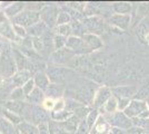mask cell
<instances>
[{"label":"cell","instance_id":"1","mask_svg":"<svg viewBox=\"0 0 149 134\" xmlns=\"http://www.w3.org/2000/svg\"><path fill=\"white\" fill-rule=\"evenodd\" d=\"M104 117L109 125L113 126V128H120V130L127 131L134 126L131 119H129L124 112H120V111H117L111 114H106Z\"/></svg>","mask_w":149,"mask_h":134},{"label":"cell","instance_id":"2","mask_svg":"<svg viewBox=\"0 0 149 134\" xmlns=\"http://www.w3.org/2000/svg\"><path fill=\"white\" fill-rule=\"evenodd\" d=\"M148 109V105L146 101H139V100H131L130 104L128 105V107L125 109L124 113L129 119H135L139 117L143 114L145 111Z\"/></svg>","mask_w":149,"mask_h":134},{"label":"cell","instance_id":"3","mask_svg":"<svg viewBox=\"0 0 149 134\" xmlns=\"http://www.w3.org/2000/svg\"><path fill=\"white\" fill-rule=\"evenodd\" d=\"M111 92L113 93L115 97L117 98H134L136 96L137 89L136 86H130V85H125V86H117V87H113L111 89Z\"/></svg>","mask_w":149,"mask_h":134},{"label":"cell","instance_id":"4","mask_svg":"<svg viewBox=\"0 0 149 134\" xmlns=\"http://www.w3.org/2000/svg\"><path fill=\"white\" fill-rule=\"evenodd\" d=\"M110 24L116 27H118L123 30H126L129 24H130V16L129 15H120V13H116V15H112L110 17Z\"/></svg>","mask_w":149,"mask_h":134},{"label":"cell","instance_id":"5","mask_svg":"<svg viewBox=\"0 0 149 134\" xmlns=\"http://www.w3.org/2000/svg\"><path fill=\"white\" fill-rule=\"evenodd\" d=\"M111 89L108 88V87H101L98 91V93L95 96V106H101V105H105V103L111 97Z\"/></svg>","mask_w":149,"mask_h":134},{"label":"cell","instance_id":"6","mask_svg":"<svg viewBox=\"0 0 149 134\" xmlns=\"http://www.w3.org/2000/svg\"><path fill=\"white\" fill-rule=\"evenodd\" d=\"M86 25L88 26V28L93 32H96V30H102L104 29V21L100 18H97V17L87 19L86 20Z\"/></svg>","mask_w":149,"mask_h":134},{"label":"cell","instance_id":"7","mask_svg":"<svg viewBox=\"0 0 149 134\" xmlns=\"http://www.w3.org/2000/svg\"><path fill=\"white\" fill-rule=\"evenodd\" d=\"M104 109H105V113H107V114H111V113L117 112V109H118V100L115 96H111L105 103Z\"/></svg>","mask_w":149,"mask_h":134},{"label":"cell","instance_id":"8","mask_svg":"<svg viewBox=\"0 0 149 134\" xmlns=\"http://www.w3.org/2000/svg\"><path fill=\"white\" fill-rule=\"evenodd\" d=\"M113 10L120 15H128L131 10V5L128 2H118L113 5Z\"/></svg>","mask_w":149,"mask_h":134},{"label":"cell","instance_id":"9","mask_svg":"<svg viewBox=\"0 0 149 134\" xmlns=\"http://www.w3.org/2000/svg\"><path fill=\"white\" fill-rule=\"evenodd\" d=\"M149 98V83L143 85L141 88L137 92L136 96L132 100H139V101H147Z\"/></svg>","mask_w":149,"mask_h":134},{"label":"cell","instance_id":"10","mask_svg":"<svg viewBox=\"0 0 149 134\" xmlns=\"http://www.w3.org/2000/svg\"><path fill=\"white\" fill-rule=\"evenodd\" d=\"M86 39H87V43L90 45V47L95 49V48H99L102 46V43L100 41V39L95 36V35H89V36H86Z\"/></svg>","mask_w":149,"mask_h":134},{"label":"cell","instance_id":"11","mask_svg":"<svg viewBox=\"0 0 149 134\" xmlns=\"http://www.w3.org/2000/svg\"><path fill=\"white\" fill-rule=\"evenodd\" d=\"M97 120H98V113H97V111L90 112V113L88 114V117H87V123H88V125H89V128L93 126V125L96 124Z\"/></svg>","mask_w":149,"mask_h":134},{"label":"cell","instance_id":"12","mask_svg":"<svg viewBox=\"0 0 149 134\" xmlns=\"http://www.w3.org/2000/svg\"><path fill=\"white\" fill-rule=\"evenodd\" d=\"M117 100H118V111H120V112H124L125 109L128 107V105L130 104L131 101L128 98H117Z\"/></svg>","mask_w":149,"mask_h":134},{"label":"cell","instance_id":"13","mask_svg":"<svg viewBox=\"0 0 149 134\" xmlns=\"http://www.w3.org/2000/svg\"><path fill=\"white\" fill-rule=\"evenodd\" d=\"M89 125H88L87 121H84L82 123L80 124V126H79V130H78V134H88L89 132Z\"/></svg>","mask_w":149,"mask_h":134},{"label":"cell","instance_id":"14","mask_svg":"<svg viewBox=\"0 0 149 134\" xmlns=\"http://www.w3.org/2000/svg\"><path fill=\"white\" fill-rule=\"evenodd\" d=\"M127 133L128 134H146V131L140 128H137V126H132L129 130H127Z\"/></svg>","mask_w":149,"mask_h":134},{"label":"cell","instance_id":"15","mask_svg":"<svg viewBox=\"0 0 149 134\" xmlns=\"http://www.w3.org/2000/svg\"><path fill=\"white\" fill-rule=\"evenodd\" d=\"M112 133L113 134H128L126 130H120V128H112Z\"/></svg>","mask_w":149,"mask_h":134},{"label":"cell","instance_id":"16","mask_svg":"<svg viewBox=\"0 0 149 134\" xmlns=\"http://www.w3.org/2000/svg\"><path fill=\"white\" fill-rule=\"evenodd\" d=\"M54 101L52 100H47L46 102H45V106L47 107V109H52V106H54Z\"/></svg>","mask_w":149,"mask_h":134},{"label":"cell","instance_id":"17","mask_svg":"<svg viewBox=\"0 0 149 134\" xmlns=\"http://www.w3.org/2000/svg\"><path fill=\"white\" fill-rule=\"evenodd\" d=\"M146 103H147V105H148V109H149V98L147 100V101H146Z\"/></svg>","mask_w":149,"mask_h":134},{"label":"cell","instance_id":"18","mask_svg":"<svg viewBox=\"0 0 149 134\" xmlns=\"http://www.w3.org/2000/svg\"><path fill=\"white\" fill-rule=\"evenodd\" d=\"M146 134H149V130L148 131H146Z\"/></svg>","mask_w":149,"mask_h":134},{"label":"cell","instance_id":"19","mask_svg":"<svg viewBox=\"0 0 149 134\" xmlns=\"http://www.w3.org/2000/svg\"><path fill=\"white\" fill-rule=\"evenodd\" d=\"M109 134H113V133H112V132H110V133H109Z\"/></svg>","mask_w":149,"mask_h":134}]
</instances>
